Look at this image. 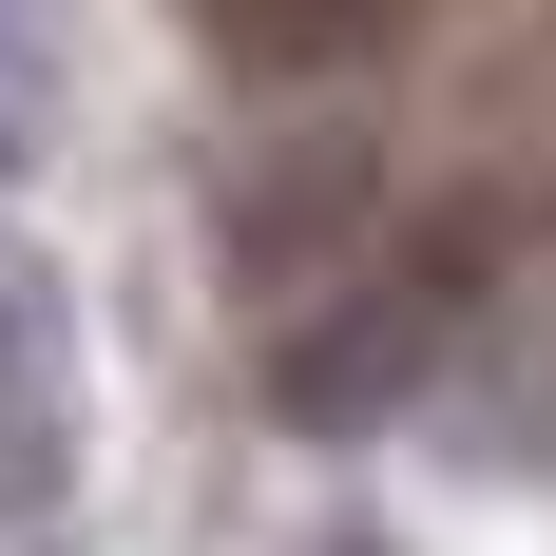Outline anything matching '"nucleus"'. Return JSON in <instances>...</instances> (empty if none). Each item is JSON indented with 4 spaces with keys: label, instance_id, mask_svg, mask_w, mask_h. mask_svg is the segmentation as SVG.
Wrapping results in <instances>:
<instances>
[{
    "label": "nucleus",
    "instance_id": "nucleus-1",
    "mask_svg": "<svg viewBox=\"0 0 556 556\" xmlns=\"http://www.w3.org/2000/svg\"><path fill=\"white\" fill-rule=\"evenodd\" d=\"M58 538H77V307L0 230V556H58Z\"/></svg>",
    "mask_w": 556,
    "mask_h": 556
},
{
    "label": "nucleus",
    "instance_id": "nucleus-2",
    "mask_svg": "<svg viewBox=\"0 0 556 556\" xmlns=\"http://www.w3.org/2000/svg\"><path fill=\"white\" fill-rule=\"evenodd\" d=\"M212 20V58H250V77H307V58H345L384 0H192Z\"/></svg>",
    "mask_w": 556,
    "mask_h": 556
},
{
    "label": "nucleus",
    "instance_id": "nucleus-3",
    "mask_svg": "<svg viewBox=\"0 0 556 556\" xmlns=\"http://www.w3.org/2000/svg\"><path fill=\"white\" fill-rule=\"evenodd\" d=\"M0 154H39V58H20V0H0Z\"/></svg>",
    "mask_w": 556,
    "mask_h": 556
}]
</instances>
